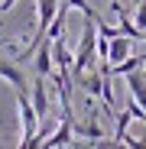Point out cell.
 <instances>
[{"instance_id": "obj_12", "label": "cell", "mask_w": 146, "mask_h": 149, "mask_svg": "<svg viewBox=\"0 0 146 149\" xmlns=\"http://www.w3.org/2000/svg\"><path fill=\"white\" fill-rule=\"evenodd\" d=\"M120 146H130V149H146V139H140V136H127V133H124Z\"/></svg>"}, {"instance_id": "obj_5", "label": "cell", "mask_w": 146, "mask_h": 149, "mask_svg": "<svg viewBox=\"0 0 146 149\" xmlns=\"http://www.w3.org/2000/svg\"><path fill=\"white\" fill-rule=\"evenodd\" d=\"M130 36H124V33H117L110 42H107V65H117V62H124L127 55H130Z\"/></svg>"}, {"instance_id": "obj_7", "label": "cell", "mask_w": 146, "mask_h": 149, "mask_svg": "<svg viewBox=\"0 0 146 149\" xmlns=\"http://www.w3.org/2000/svg\"><path fill=\"white\" fill-rule=\"evenodd\" d=\"M49 45H52V65H55V71H68L75 52L65 49V39H62V36H59V39H49Z\"/></svg>"}, {"instance_id": "obj_1", "label": "cell", "mask_w": 146, "mask_h": 149, "mask_svg": "<svg viewBox=\"0 0 146 149\" xmlns=\"http://www.w3.org/2000/svg\"><path fill=\"white\" fill-rule=\"evenodd\" d=\"M16 110H20V127H23V133H20V146L29 149V139H33L36 127H39V113L33 110L26 91H16Z\"/></svg>"}, {"instance_id": "obj_6", "label": "cell", "mask_w": 146, "mask_h": 149, "mask_svg": "<svg viewBox=\"0 0 146 149\" xmlns=\"http://www.w3.org/2000/svg\"><path fill=\"white\" fill-rule=\"evenodd\" d=\"M52 71H55V65H52V45H49V39H42L36 45V74L49 78Z\"/></svg>"}, {"instance_id": "obj_15", "label": "cell", "mask_w": 146, "mask_h": 149, "mask_svg": "<svg viewBox=\"0 0 146 149\" xmlns=\"http://www.w3.org/2000/svg\"><path fill=\"white\" fill-rule=\"evenodd\" d=\"M143 39H146V36H143Z\"/></svg>"}, {"instance_id": "obj_14", "label": "cell", "mask_w": 146, "mask_h": 149, "mask_svg": "<svg viewBox=\"0 0 146 149\" xmlns=\"http://www.w3.org/2000/svg\"><path fill=\"white\" fill-rule=\"evenodd\" d=\"M143 74H146V71H143Z\"/></svg>"}, {"instance_id": "obj_10", "label": "cell", "mask_w": 146, "mask_h": 149, "mask_svg": "<svg viewBox=\"0 0 146 149\" xmlns=\"http://www.w3.org/2000/svg\"><path fill=\"white\" fill-rule=\"evenodd\" d=\"M130 120H133V113H130V110H120V113H117V130H114V146H120V139H124V133H127V127H130Z\"/></svg>"}, {"instance_id": "obj_2", "label": "cell", "mask_w": 146, "mask_h": 149, "mask_svg": "<svg viewBox=\"0 0 146 149\" xmlns=\"http://www.w3.org/2000/svg\"><path fill=\"white\" fill-rule=\"evenodd\" d=\"M71 143H75V133H71V117H62L55 127H52V133L45 136L42 146H49V149H62V146H71Z\"/></svg>"}, {"instance_id": "obj_3", "label": "cell", "mask_w": 146, "mask_h": 149, "mask_svg": "<svg viewBox=\"0 0 146 149\" xmlns=\"http://www.w3.org/2000/svg\"><path fill=\"white\" fill-rule=\"evenodd\" d=\"M29 104H33V110L39 113V120L49 113V91H45V78H42V74H36V81H33V91H29Z\"/></svg>"}, {"instance_id": "obj_9", "label": "cell", "mask_w": 146, "mask_h": 149, "mask_svg": "<svg viewBox=\"0 0 146 149\" xmlns=\"http://www.w3.org/2000/svg\"><path fill=\"white\" fill-rule=\"evenodd\" d=\"M143 65H146V52H143V55H127L124 62L110 65V74H127V71H136V68H143Z\"/></svg>"}, {"instance_id": "obj_11", "label": "cell", "mask_w": 146, "mask_h": 149, "mask_svg": "<svg viewBox=\"0 0 146 149\" xmlns=\"http://www.w3.org/2000/svg\"><path fill=\"white\" fill-rule=\"evenodd\" d=\"M133 23H136L140 33H146V0H140V7L133 10Z\"/></svg>"}, {"instance_id": "obj_4", "label": "cell", "mask_w": 146, "mask_h": 149, "mask_svg": "<svg viewBox=\"0 0 146 149\" xmlns=\"http://www.w3.org/2000/svg\"><path fill=\"white\" fill-rule=\"evenodd\" d=\"M127 78V88H130V97L146 110V74H143V68H136V71H127L124 74Z\"/></svg>"}, {"instance_id": "obj_8", "label": "cell", "mask_w": 146, "mask_h": 149, "mask_svg": "<svg viewBox=\"0 0 146 149\" xmlns=\"http://www.w3.org/2000/svg\"><path fill=\"white\" fill-rule=\"evenodd\" d=\"M0 78L10 81L16 91H26V78H23V71H20L16 62H3V58H0Z\"/></svg>"}, {"instance_id": "obj_13", "label": "cell", "mask_w": 146, "mask_h": 149, "mask_svg": "<svg viewBox=\"0 0 146 149\" xmlns=\"http://www.w3.org/2000/svg\"><path fill=\"white\" fill-rule=\"evenodd\" d=\"M13 3H16V0H0V13H10Z\"/></svg>"}]
</instances>
